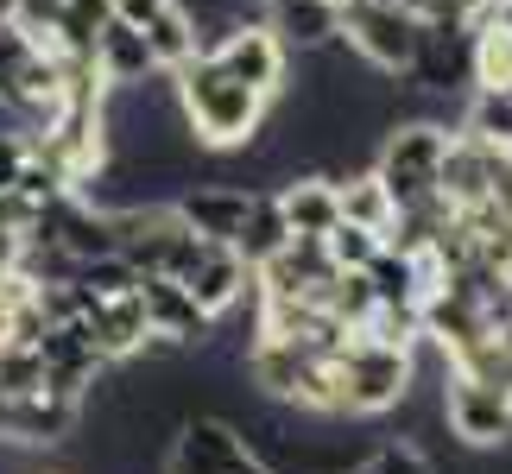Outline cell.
Returning a JSON list of instances; mask_svg holds the SVG:
<instances>
[{"mask_svg":"<svg viewBox=\"0 0 512 474\" xmlns=\"http://www.w3.org/2000/svg\"><path fill=\"white\" fill-rule=\"evenodd\" d=\"M171 89H177V108H184V127L196 133V146H209V152L247 146L266 121V102H272V95H260L253 83H241L234 70L215 64L209 45L171 70Z\"/></svg>","mask_w":512,"mask_h":474,"instance_id":"obj_1","label":"cell"},{"mask_svg":"<svg viewBox=\"0 0 512 474\" xmlns=\"http://www.w3.org/2000/svg\"><path fill=\"white\" fill-rule=\"evenodd\" d=\"M64 108V57L19 19H0V114H13L19 133H38Z\"/></svg>","mask_w":512,"mask_h":474,"instance_id":"obj_2","label":"cell"},{"mask_svg":"<svg viewBox=\"0 0 512 474\" xmlns=\"http://www.w3.org/2000/svg\"><path fill=\"white\" fill-rule=\"evenodd\" d=\"M411 348H392V342H373V335L354 329L348 348L336 354V386H342V411L354 418H380L411 392Z\"/></svg>","mask_w":512,"mask_h":474,"instance_id":"obj_3","label":"cell"},{"mask_svg":"<svg viewBox=\"0 0 512 474\" xmlns=\"http://www.w3.org/2000/svg\"><path fill=\"white\" fill-rule=\"evenodd\" d=\"M354 57H367L380 76H405L411 57H418L424 19L411 0H342V32Z\"/></svg>","mask_w":512,"mask_h":474,"instance_id":"obj_4","label":"cell"},{"mask_svg":"<svg viewBox=\"0 0 512 474\" xmlns=\"http://www.w3.org/2000/svg\"><path fill=\"white\" fill-rule=\"evenodd\" d=\"M443 146H449V127H437V121H405V127H392L386 140H380L373 177L386 184L392 209H424V203H437Z\"/></svg>","mask_w":512,"mask_h":474,"instance_id":"obj_5","label":"cell"},{"mask_svg":"<svg viewBox=\"0 0 512 474\" xmlns=\"http://www.w3.org/2000/svg\"><path fill=\"white\" fill-rule=\"evenodd\" d=\"M443 424L456 430L468 449L512 443V386L475 380V373H456V367H449V380H443Z\"/></svg>","mask_w":512,"mask_h":474,"instance_id":"obj_6","label":"cell"},{"mask_svg":"<svg viewBox=\"0 0 512 474\" xmlns=\"http://www.w3.org/2000/svg\"><path fill=\"white\" fill-rule=\"evenodd\" d=\"M171 474H272V462L228 418H190L171 443Z\"/></svg>","mask_w":512,"mask_h":474,"instance_id":"obj_7","label":"cell"},{"mask_svg":"<svg viewBox=\"0 0 512 474\" xmlns=\"http://www.w3.org/2000/svg\"><path fill=\"white\" fill-rule=\"evenodd\" d=\"M215 64L234 70L241 83H253L260 95H279L285 89V64H291V51L279 45V32L266 26V19H234V26L215 38Z\"/></svg>","mask_w":512,"mask_h":474,"instance_id":"obj_8","label":"cell"},{"mask_svg":"<svg viewBox=\"0 0 512 474\" xmlns=\"http://www.w3.org/2000/svg\"><path fill=\"white\" fill-rule=\"evenodd\" d=\"M108 7H114L121 26H133L146 38V51H152L159 70H177L184 57L203 51L196 45V13L184 7V0H108Z\"/></svg>","mask_w":512,"mask_h":474,"instance_id":"obj_9","label":"cell"},{"mask_svg":"<svg viewBox=\"0 0 512 474\" xmlns=\"http://www.w3.org/2000/svg\"><path fill=\"white\" fill-rule=\"evenodd\" d=\"M494 171H500V152L494 146H481L475 133H449L443 171H437V203L449 215H468V209L494 203Z\"/></svg>","mask_w":512,"mask_h":474,"instance_id":"obj_10","label":"cell"},{"mask_svg":"<svg viewBox=\"0 0 512 474\" xmlns=\"http://www.w3.org/2000/svg\"><path fill=\"white\" fill-rule=\"evenodd\" d=\"M247 279H253V266L241 260V253H234V247H222V241H203V253H196V266H190L177 285H184L190 298H196V310H203L209 323H215V316H228L234 304H241Z\"/></svg>","mask_w":512,"mask_h":474,"instance_id":"obj_11","label":"cell"},{"mask_svg":"<svg viewBox=\"0 0 512 474\" xmlns=\"http://www.w3.org/2000/svg\"><path fill=\"white\" fill-rule=\"evenodd\" d=\"M83 329L102 361H127V354H140L152 335H146V304H140V285L121 291V298H89L83 310Z\"/></svg>","mask_w":512,"mask_h":474,"instance_id":"obj_12","label":"cell"},{"mask_svg":"<svg viewBox=\"0 0 512 474\" xmlns=\"http://www.w3.org/2000/svg\"><path fill=\"white\" fill-rule=\"evenodd\" d=\"M184 222L203 234V241H222V247H234V234H241V222H247V209H253V190L247 184H196L184 203H171Z\"/></svg>","mask_w":512,"mask_h":474,"instance_id":"obj_13","label":"cell"},{"mask_svg":"<svg viewBox=\"0 0 512 474\" xmlns=\"http://www.w3.org/2000/svg\"><path fill=\"white\" fill-rule=\"evenodd\" d=\"M140 304L152 342H203L209 335V316L196 310V298L177 279H140Z\"/></svg>","mask_w":512,"mask_h":474,"instance_id":"obj_14","label":"cell"},{"mask_svg":"<svg viewBox=\"0 0 512 474\" xmlns=\"http://www.w3.org/2000/svg\"><path fill=\"white\" fill-rule=\"evenodd\" d=\"M266 26L285 51H329L342 32V0H272Z\"/></svg>","mask_w":512,"mask_h":474,"instance_id":"obj_15","label":"cell"},{"mask_svg":"<svg viewBox=\"0 0 512 474\" xmlns=\"http://www.w3.org/2000/svg\"><path fill=\"white\" fill-rule=\"evenodd\" d=\"M279 215L298 241H323L329 228L342 222V196H336V177H291L279 190Z\"/></svg>","mask_w":512,"mask_h":474,"instance_id":"obj_16","label":"cell"},{"mask_svg":"<svg viewBox=\"0 0 512 474\" xmlns=\"http://www.w3.org/2000/svg\"><path fill=\"white\" fill-rule=\"evenodd\" d=\"M95 70H102L108 89H146V76H159L146 38L133 32V26H121V19H108L102 38H95Z\"/></svg>","mask_w":512,"mask_h":474,"instance_id":"obj_17","label":"cell"},{"mask_svg":"<svg viewBox=\"0 0 512 474\" xmlns=\"http://www.w3.org/2000/svg\"><path fill=\"white\" fill-rule=\"evenodd\" d=\"M291 241V228H285V215H279V196H266V190H253V209H247V222L241 234H234V253H241L247 266H266L272 253H279Z\"/></svg>","mask_w":512,"mask_h":474,"instance_id":"obj_18","label":"cell"},{"mask_svg":"<svg viewBox=\"0 0 512 474\" xmlns=\"http://www.w3.org/2000/svg\"><path fill=\"white\" fill-rule=\"evenodd\" d=\"M462 133H475V140L494 146V152H512V89H475Z\"/></svg>","mask_w":512,"mask_h":474,"instance_id":"obj_19","label":"cell"},{"mask_svg":"<svg viewBox=\"0 0 512 474\" xmlns=\"http://www.w3.org/2000/svg\"><path fill=\"white\" fill-rule=\"evenodd\" d=\"M336 196H342V222H361V228H373V234H386V222H392V196H386V184H380L373 171L336 184Z\"/></svg>","mask_w":512,"mask_h":474,"instance_id":"obj_20","label":"cell"},{"mask_svg":"<svg viewBox=\"0 0 512 474\" xmlns=\"http://www.w3.org/2000/svg\"><path fill=\"white\" fill-rule=\"evenodd\" d=\"M323 253H329V266H348V272H361L373 253H380V234L361 228V222H336L323 234Z\"/></svg>","mask_w":512,"mask_h":474,"instance_id":"obj_21","label":"cell"},{"mask_svg":"<svg viewBox=\"0 0 512 474\" xmlns=\"http://www.w3.org/2000/svg\"><path fill=\"white\" fill-rule=\"evenodd\" d=\"M26 152H32V140H26V133H0V190H13L19 165H26Z\"/></svg>","mask_w":512,"mask_h":474,"instance_id":"obj_22","label":"cell"},{"mask_svg":"<svg viewBox=\"0 0 512 474\" xmlns=\"http://www.w3.org/2000/svg\"><path fill=\"white\" fill-rule=\"evenodd\" d=\"M7 272H19V234L0 222V279H7Z\"/></svg>","mask_w":512,"mask_h":474,"instance_id":"obj_23","label":"cell"},{"mask_svg":"<svg viewBox=\"0 0 512 474\" xmlns=\"http://www.w3.org/2000/svg\"><path fill=\"white\" fill-rule=\"evenodd\" d=\"M19 13V0H0V19H13Z\"/></svg>","mask_w":512,"mask_h":474,"instance_id":"obj_24","label":"cell"},{"mask_svg":"<svg viewBox=\"0 0 512 474\" xmlns=\"http://www.w3.org/2000/svg\"><path fill=\"white\" fill-rule=\"evenodd\" d=\"M506 298H512V272H506Z\"/></svg>","mask_w":512,"mask_h":474,"instance_id":"obj_25","label":"cell"}]
</instances>
